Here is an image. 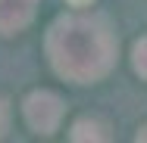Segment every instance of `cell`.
<instances>
[{"instance_id":"6da1fadb","label":"cell","mask_w":147,"mask_h":143,"mask_svg":"<svg viewBox=\"0 0 147 143\" xmlns=\"http://www.w3.org/2000/svg\"><path fill=\"white\" fill-rule=\"evenodd\" d=\"M44 47L53 72L72 84L100 81L116 62V37L100 16H59Z\"/></svg>"},{"instance_id":"7a4b0ae2","label":"cell","mask_w":147,"mask_h":143,"mask_svg":"<svg viewBox=\"0 0 147 143\" xmlns=\"http://www.w3.org/2000/svg\"><path fill=\"white\" fill-rule=\"evenodd\" d=\"M63 112H66V103L59 100L53 90H34L25 96V103H22V115H25V121H28V128L34 134H53L59 128V121H63Z\"/></svg>"},{"instance_id":"3957f363","label":"cell","mask_w":147,"mask_h":143,"mask_svg":"<svg viewBox=\"0 0 147 143\" xmlns=\"http://www.w3.org/2000/svg\"><path fill=\"white\" fill-rule=\"evenodd\" d=\"M38 0H0V34H16L34 19Z\"/></svg>"},{"instance_id":"277c9868","label":"cell","mask_w":147,"mask_h":143,"mask_svg":"<svg viewBox=\"0 0 147 143\" xmlns=\"http://www.w3.org/2000/svg\"><path fill=\"white\" fill-rule=\"evenodd\" d=\"M107 137H110L107 128L94 118H78L69 131V140H107Z\"/></svg>"},{"instance_id":"5b68a950","label":"cell","mask_w":147,"mask_h":143,"mask_svg":"<svg viewBox=\"0 0 147 143\" xmlns=\"http://www.w3.org/2000/svg\"><path fill=\"white\" fill-rule=\"evenodd\" d=\"M131 65H135V72L147 81V34L141 41H135V47H131Z\"/></svg>"},{"instance_id":"8992f818","label":"cell","mask_w":147,"mask_h":143,"mask_svg":"<svg viewBox=\"0 0 147 143\" xmlns=\"http://www.w3.org/2000/svg\"><path fill=\"white\" fill-rule=\"evenodd\" d=\"M6 128H9V106H6V100L0 96V137L6 134Z\"/></svg>"},{"instance_id":"52a82bcc","label":"cell","mask_w":147,"mask_h":143,"mask_svg":"<svg viewBox=\"0 0 147 143\" xmlns=\"http://www.w3.org/2000/svg\"><path fill=\"white\" fill-rule=\"evenodd\" d=\"M135 140H147V124H141V128H138V134H135Z\"/></svg>"},{"instance_id":"ba28073f","label":"cell","mask_w":147,"mask_h":143,"mask_svg":"<svg viewBox=\"0 0 147 143\" xmlns=\"http://www.w3.org/2000/svg\"><path fill=\"white\" fill-rule=\"evenodd\" d=\"M72 6H85V3H91V0H69Z\"/></svg>"}]
</instances>
